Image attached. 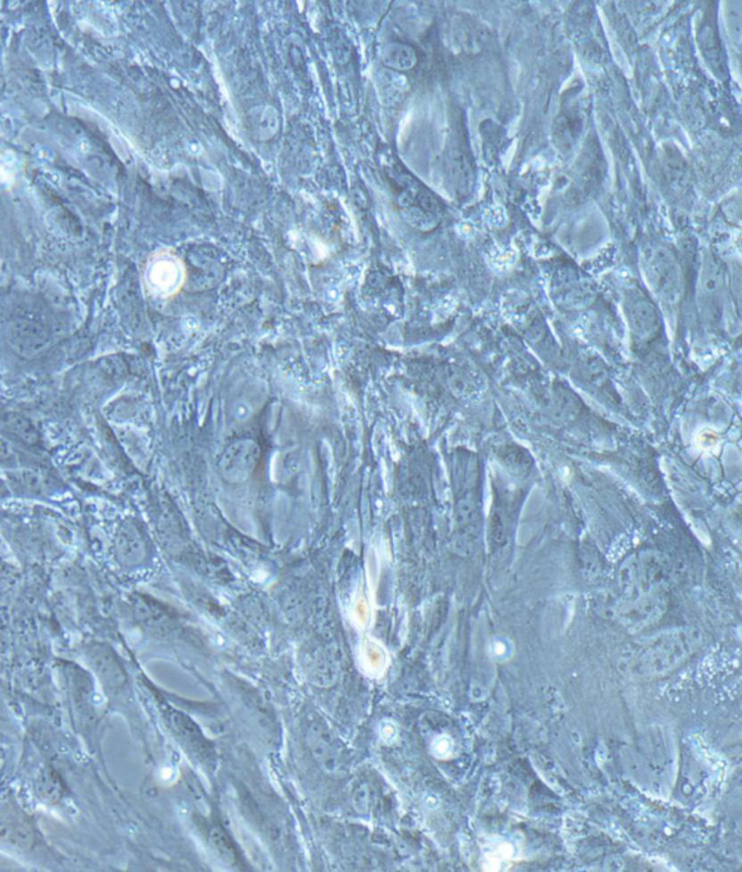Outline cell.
<instances>
[{
    "mask_svg": "<svg viewBox=\"0 0 742 872\" xmlns=\"http://www.w3.org/2000/svg\"><path fill=\"white\" fill-rule=\"evenodd\" d=\"M644 276L649 289L661 303L674 307L680 303L684 291V275L680 262L672 248L654 245L642 257Z\"/></svg>",
    "mask_w": 742,
    "mask_h": 872,
    "instance_id": "obj_1",
    "label": "cell"
},
{
    "mask_svg": "<svg viewBox=\"0 0 742 872\" xmlns=\"http://www.w3.org/2000/svg\"><path fill=\"white\" fill-rule=\"evenodd\" d=\"M398 205L405 221L419 229L433 231L441 221V203L425 187L410 176L400 178Z\"/></svg>",
    "mask_w": 742,
    "mask_h": 872,
    "instance_id": "obj_2",
    "label": "cell"
},
{
    "mask_svg": "<svg viewBox=\"0 0 742 872\" xmlns=\"http://www.w3.org/2000/svg\"><path fill=\"white\" fill-rule=\"evenodd\" d=\"M625 314L631 337L638 349L651 345L661 333V319L653 301L639 289L626 294Z\"/></svg>",
    "mask_w": 742,
    "mask_h": 872,
    "instance_id": "obj_3",
    "label": "cell"
},
{
    "mask_svg": "<svg viewBox=\"0 0 742 872\" xmlns=\"http://www.w3.org/2000/svg\"><path fill=\"white\" fill-rule=\"evenodd\" d=\"M83 656L109 695L124 693L128 685V675L124 665L111 646L92 642L83 648Z\"/></svg>",
    "mask_w": 742,
    "mask_h": 872,
    "instance_id": "obj_4",
    "label": "cell"
},
{
    "mask_svg": "<svg viewBox=\"0 0 742 872\" xmlns=\"http://www.w3.org/2000/svg\"><path fill=\"white\" fill-rule=\"evenodd\" d=\"M261 450L254 440L240 438L232 442L220 454L219 473L229 484H243L251 478L259 466Z\"/></svg>",
    "mask_w": 742,
    "mask_h": 872,
    "instance_id": "obj_5",
    "label": "cell"
},
{
    "mask_svg": "<svg viewBox=\"0 0 742 872\" xmlns=\"http://www.w3.org/2000/svg\"><path fill=\"white\" fill-rule=\"evenodd\" d=\"M447 170L454 194L460 199L472 195L475 182V169L468 152L463 129H456L447 157Z\"/></svg>",
    "mask_w": 742,
    "mask_h": 872,
    "instance_id": "obj_6",
    "label": "cell"
},
{
    "mask_svg": "<svg viewBox=\"0 0 742 872\" xmlns=\"http://www.w3.org/2000/svg\"><path fill=\"white\" fill-rule=\"evenodd\" d=\"M308 746L317 764L326 771H336L342 764V748L328 726L315 721L308 732Z\"/></svg>",
    "mask_w": 742,
    "mask_h": 872,
    "instance_id": "obj_7",
    "label": "cell"
},
{
    "mask_svg": "<svg viewBox=\"0 0 742 872\" xmlns=\"http://www.w3.org/2000/svg\"><path fill=\"white\" fill-rule=\"evenodd\" d=\"M116 559L125 566H136L147 558V542L143 531L132 521L120 526L115 539Z\"/></svg>",
    "mask_w": 742,
    "mask_h": 872,
    "instance_id": "obj_8",
    "label": "cell"
},
{
    "mask_svg": "<svg viewBox=\"0 0 742 872\" xmlns=\"http://www.w3.org/2000/svg\"><path fill=\"white\" fill-rule=\"evenodd\" d=\"M247 127L251 138L266 143L277 136L282 129V118L273 106H259L248 113Z\"/></svg>",
    "mask_w": 742,
    "mask_h": 872,
    "instance_id": "obj_9",
    "label": "cell"
},
{
    "mask_svg": "<svg viewBox=\"0 0 742 872\" xmlns=\"http://www.w3.org/2000/svg\"><path fill=\"white\" fill-rule=\"evenodd\" d=\"M561 275L563 278L556 287L558 291L556 298H560L568 307L579 308L590 303L593 296V287L590 283L581 279L577 271L565 270Z\"/></svg>",
    "mask_w": 742,
    "mask_h": 872,
    "instance_id": "obj_10",
    "label": "cell"
},
{
    "mask_svg": "<svg viewBox=\"0 0 742 872\" xmlns=\"http://www.w3.org/2000/svg\"><path fill=\"white\" fill-rule=\"evenodd\" d=\"M600 160H602V155H600L599 148L591 145V144L586 145V150H584L583 155L580 157L576 169V185L579 187V192H581V195L591 194L595 187L599 185L600 175H602Z\"/></svg>",
    "mask_w": 742,
    "mask_h": 872,
    "instance_id": "obj_11",
    "label": "cell"
},
{
    "mask_svg": "<svg viewBox=\"0 0 742 872\" xmlns=\"http://www.w3.org/2000/svg\"><path fill=\"white\" fill-rule=\"evenodd\" d=\"M0 845L18 851H29L35 845V829L25 818H11L0 823Z\"/></svg>",
    "mask_w": 742,
    "mask_h": 872,
    "instance_id": "obj_12",
    "label": "cell"
},
{
    "mask_svg": "<svg viewBox=\"0 0 742 872\" xmlns=\"http://www.w3.org/2000/svg\"><path fill=\"white\" fill-rule=\"evenodd\" d=\"M382 62L396 71H412L417 64V53L408 44L391 43L382 48Z\"/></svg>",
    "mask_w": 742,
    "mask_h": 872,
    "instance_id": "obj_13",
    "label": "cell"
},
{
    "mask_svg": "<svg viewBox=\"0 0 742 872\" xmlns=\"http://www.w3.org/2000/svg\"><path fill=\"white\" fill-rule=\"evenodd\" d=\"M0 430L28 444H35L39 440L35 427L25 417L16 412L0 414Z\"/></svg>",
    "mask_w": 742,
    "mask_h": 872,
    "instance_id": "obj_14",
    "label": "cell"
},
{
    "mask_svg": "<svg viewBox=\"0 0 742 872\" xmlns=\"http://www.w3.org/2000/svg\"><path fill=\"white\" fill-rule=\"evenodd\" d=\"M509 502L503 500L502 496H496L495 504L491 507V517H489V533H491V543L503 544L507 540L510 526Z\"/></svg>",
    "mask_w": 742,
    "mask_h": 872,
    "instance_id": "obj_15",
    "label": "cell"
},
{
    "mask_svg": "<svg viewBox=\"0 0 742 872\" xmlns=\"http://www.w3.org/2000/svg\"><path fill=\"white\" fill-rule=\"evenodd\" d=\"M35 791H37V795L41 801L46 802V804H54V802L62 800L64 785H62V778L57 772L53 771L50 768H45L39 772L38 776L35 779Z\"/></svg>",
    "mask_w": 742,
    "mask_h": 872,
    "instance_id": "obj_16",
    "label": "cell"
},
{
    "mask_svg": "<svg viewBox=\"0 0 742 872\" xmlns=\"http://www.w3.org/2000/svg\"><path fill=\"white\" fill-rule=\"evenodd\" d=\"M208 841L213 853L224 862L231 864L235 860V846L232 843L231 837L225 834L224 830L219 829V827H212L209 830Z\"/></svg>",
    "mask_w": 742,
    "mask_h": 872,
    "instance_id": "obj_17",
    "label": "cell"
},
{
    "mask_svg": "<svg viewBox=\"0 0 742 872\" xmlns=\"http://www.w3.org/2000/svg\"><path fill=\"white\" fill-rule=\"evenodd\" d=\"M502 461L512 470H526L531 466V458L521 447H507L503 450Z\"/></svg>",
    "mask_w": 742,
    "mask_h": 872,
    "instance_id": "obj_18",
    "label": "cell"
},
{
    "mask_svg": "<svg viewBox=\"0 0 742 872\" xmlns=\"http://www.w3.org/2000/svg\"><path fill=\"white\" fill-rule=\"evenodd\" d=\"M15 461V452L9 447L8 443L0 438V463L2 465H13Z\"/></svg>",
    "mask_w": 742,
    "mask_h": 872,
    "instance_id": "obj_19",
    "label": "cell"
}]
</instances>
